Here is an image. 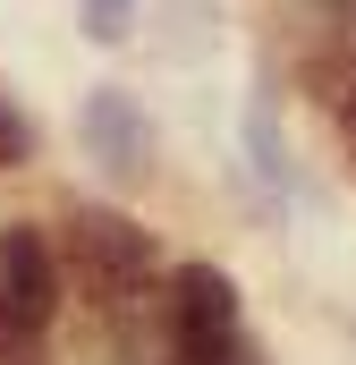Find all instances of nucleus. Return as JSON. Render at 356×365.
Listing matches in <instances>:
<instances>
[{"label": "nucleus", "mask_w": 356, "mask_h": 365, "mask_svg": "<svg viewBox=\"0 0 356 365\" xmlns=\"http://www.w3.org/2000/svg\"><path fill=\"white\" fill-rule=\"evenodd\" d=\"M34 340H43V331H26V323L0 306V365H43V349H34Z\"/></svg>", "instance_id": "obj_6"}, {"label": "nucleus", "mask_w": 356, "mask_h": 365, "mask_svg": "<svg viewBox=\"0 0 356 365\" xmlns=\"http://www.w3.org/2000/svg\"><path fill=\"white\" fill-rule=\"evenodd\" d=\"M0 306H9L26 331H43L51 306H60V255H51V238H43L34 221H9V230H0Z\"/></svg>", "instance_id": "obj_3"}, {"label": "nucleus", "mask_w": 356, "mask_h": 365, "mask_svg": "<svg viewBox=\"0 0 356 365\" xmlns=\"http://www.w3.org/2000/svg\"><path fill=\"white\" fill-rule=\"evenodd\" d=\"M77 26H85V43H119L136 26V0H77Z\"/></svg>", "instance_id": "obj_5"}, {"label": "nucleus", "mask_w": 356, "mask_h": 365, "mask_svg": "<svg viewBox=\"0 0 356 365\" xmlns=\"http://www.w3.org/2000/svg\"><path fill=\"white\" fill-rule=\"evenodd\" d=\"M246 153H255V170L271 187H288V153H280V119H271V93L246 102Z\"/></svg>", "instance_id": "obj_4"}, {"label": "nucleus", "mask_w": 356, "mask_h": 365, "mask_svg": "<svg viewBox=\"0 0 356 365\" xmlns=\"http://www.w3.org/2000/svg\"><path fill=\"white\" fill-rule=\"evenodd\" d=\"M26 145H34V136H26V119H9V110H0V170H17V162H26Z\"/></svg>", "instance_id": "obj_7"}, {"label": "nucleus", "mask_w": 356, "mask_h": 365, "mask_svg": "<svg viewBox=\"0 0 356 365\" xmlns=\"http://www.w3.org/2000/svg\"><path fill=\"white\" fill-rule=\"evenodd\" d=\"M68 264L85 272L93 297H127L136 280H153V238H145L127 212L85 204V212H68Z\"/></svg>", "instance_id": "obj_1"}, {"label": "nucleus", "mask_w": 356, "mask_h": 365, "mask_svg": "<svg viewBox=\"0 0 356 365\" xmlns=\"http://www.w3.org/2000/svg\"><path fill=\"white\" fill-rule=\"evenodd\" d=\"M77 145H85L93 170H110V179H145V170H153V119H145L136 93H119V86H93L85 93Z\"/></svg>", "instance_id": "obj_2"}, {"label": "nucleus", "mask_w": 356, "mask_h": 365, "mask_svg": "<svg viewBox=\"0 0 356 365\" xmlns=\"http://www.w3.org/2000/svg\"><path fill=\"white\" fill-rule=\"evenodd\" d=\"M340 128H348V145H356V86H348V102H340Z\"/></svg>", "instance_id": "obj_8"}]
</instances>
